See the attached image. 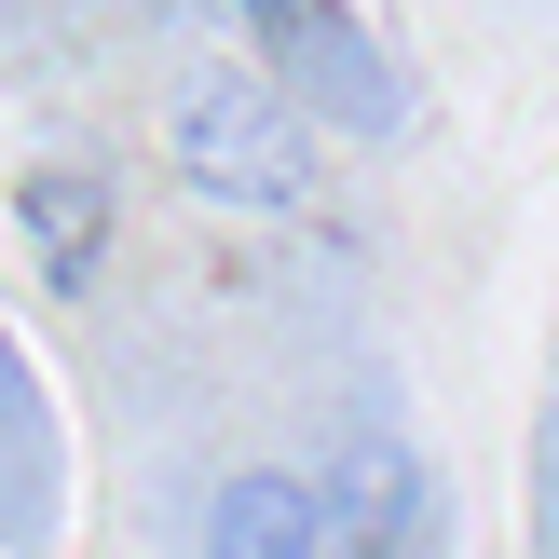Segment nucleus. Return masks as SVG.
Instances as JSON below:
<instances>
[{
  "label": "nucleus",
  "mask_w": 559,
  "mask_h": 559,
  "mask_svg": "<svg viewBox=\"0 0 559 559\" xmlns=\"http://www.w3.org/2000/svg\"><path fill=\"white\" fill-rule=\"evenodd\" d=\"M314 519H328V559H437V478L396 424H355L328 451Z\"/></svg>",
  "instance_id": "f03ea898"
},
{
  "label": "nucleus",
  "mask_w": 559,
  "mask_h": 559,
  "mask_svg": "<svg viewBox=\"0 0 559 559\" xmlns=\"http://www.w3.org/2000/svg\"><path fill=\"white\" fill-rule=\"evenodd\" d=\"M164 164L233 218H300L314 205V136H300L287 82H191L164 109Z\"/></svg>",
  "instance_id": "f257e3e1"
},
{
  "label": "nucleus",
  "mask_w": 559,
  "mask_h": 559,
  "mask_svg": "<svg viewBox=\"0 0 559 559\" xmlns=\"http://www.w3.org/2000/svg\"><path fill=\"white\" fill-rule=\"evenodd\" d=\"M205 559H328L314 478H287V464H246V478H218V506H205Z\"/></svg>",
  "instance_id": "39448f33"
},
{
  "label": "nucleus",
  "mask_w": 559,
  "mask_h": 559,
  "mask_svg": "<svg viewBox=\"0 0 559 559\" xmlns=\"http://www.w3.org/2000/svg\"><path fill=\"white\" fill-rule=\"evenodd\" d=\"M0 409H14V355H0Z\"/></svg>",
  "instance_id": "0eeeda50"
},
{
  "label": "nucleus",
  "mask_w": 559,
  "mask_h": 559,
  "mask_svg": "<svg viewBox=\"0 0 559 559\" xmlns=\"http://www.w3.org/2000/svg\"><path fill=\"white\" fill-rule=\"evenodd\" d=\"M14 233H27V260H41V287H96V260H109V178L96 164H27L14 178Z\"/></svg>",
  "instance_id": "7ed1b4c3"
},
{
  "label": "nucleus",
  "mask_w": 559,
  "mask_h": 559,
  "mask_svg": "<svg viewBox=\"0 0 559 559\" xmlns=\"http://www.w3.org/2000/svg\"><path fill=\"white\" fill-rule=\"evenodd\" d=\"M546 559H559V519H546Z\"/></svg>",
  "instance_id": "6e6552de"
},
{
  "label": "nucleus",
  "mask_w": 559,
  "mask_h": 559,
  "mask_svg": "<svg viewBox=\"0 0 559 559\" xmlns=\"http://www.w3.org/2000/svg\"><path fill=\"white\" fill-rule=\"evenodd\" d=\"M233 14H246V27H260V41H273V55H287V41H314V27H328V14H342V0H233Z\"/></svg>",
  "instance_id": "423d86ee"
},
{
  "label": "nucleus",
  "mask_w": 559,
  "mask_h": 559,
  "mask_svg": "<svg viewBox=\"0 0 559 559\" xmlns=\"http://www.w3.org/2000/svg\"><path fill=\"white\" fill-rule=\"evenodd\" d=\"M273 69H287L300 96H328V123H355V136H396V123H409V82H396V55H382V41H355V14H328L314 41H287Z\"/></svg>",
  "instance_id": "20e7f679"
}]
</instances>
